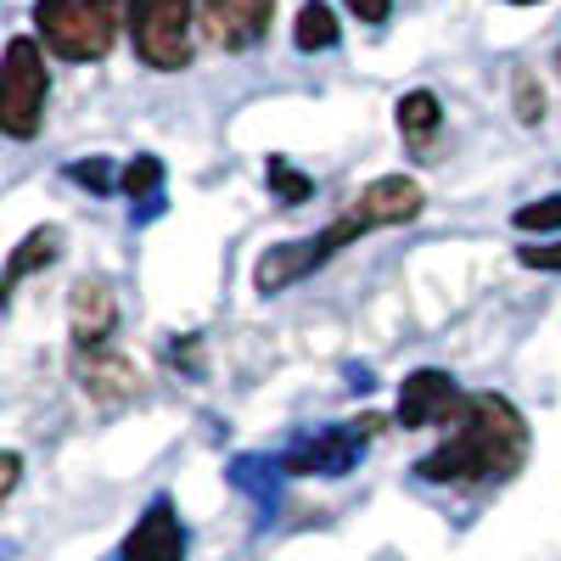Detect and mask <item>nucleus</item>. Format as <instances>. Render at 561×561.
<instances>
[{
    "label": "nucleus",
    "mask_w": 561,
    "mask_h": 561,
    "mask_svg": "<svg viewBox=\"0 0 561 561\" xmlns=\"http://www.w3.org/2000/svg\"><path fill=\"white\" fill-rule=\"evenodd\" d=\"M118 192L135 203V219H158L163 214V163L152 152H140L118 169Z\"/></svg>",
    "instance_id": "obj_12"
},
{
    "label": "nucleus",
    "mask_w": 561,
    "mask_h": 561,
    "mask_svg": "<svg viewBox=\"0 0 561 561\" xmlns=\"http://www.w3.org/2000/svg\"><path fill=\"white\" fill-rule=\"evenodd\" d=\"M460 404H466V393L455 388L449 370H415L399 388V427H449Z\"/></svg>",
    "instance_id": "obj_9"
},
{
    "label": "nucleus",
    "mask_w": 561,
    "mask_h": 561,
    "mask_svg": "<svg viewBox=\"0 0 561 561\" xmlns=\"http://www.w3.org/2000/svg\"><path fill=\"white\" fill-rule=\"evenodd\" d=\"M197 12L219 51H253L275 23V0H197Z\"/></svg>",
    "instance_id": "obj_7"
},
{
    "label": "nucleus",
    "mask_w": 561,
    "mask_h": 561,
    "mask_svg": "<svg viewBox=\"0 0 561 561\" xmlns=\"http://www.w3.org/2000/svg\"><path fill=\"white\" fill-rule=\"evenodd\" d=\"M18 472H23V460H18V455H7V460H0V500H7V494L18 489Z\"/></svg>",
    "instance_id": "obj_24"
},
{
    "label": "nucleus",
    "mask_w": 561,
    "mask_h": 561,
    "mask_svg": "<svg viewBox=\"0 0 561 561\" xmlns=\"http://www.w3.org/2000/svg\"><path fill=\"white\" fill-rule=\"evenodd\" d=\"M118 561H185V523L174 500H152L147 517H140L118 550Z\"/></svg>",
    "instance_id": "obj_11"
},
{
    "label": "nucleus",
    "mask_w": 561,
    "mask_h": 561,
    "mask_svg": "<svg viewBox=\"0 0 561 561\" xmlns=\"http://www.w3.org/2000/svg\"><path fill=\"white\" fill-rule=\"evenodd\" d=\"M421 208H427V192H421V180L410 174H382L370 180L365 192L320 230V237H304V242H280L259 259L253 270V287L270 298V293H287L298 287L304 275H314L320 264H332L343 248H354L359 237H370V230H388V225H410Z\"/></svg>",
    "instance_id": "obj_1"
},
{
    "label": "nucleus",
    "mask_w": 561,
    "mask_h": 561,
    "mask_svg": "<svg viewBox=\"0 0 561 561\" xmlns=\"http://www.w3.org/2000/svg\"><path fill=\"white\" fill-rule=\"evenodd\" d=\"M118 325V298L102 275H79L68 293V337L73 348H102Z\"/></svg>",
    "instance_id": "obj_10"
},
{
    "label": "nucleus",
    "mask_w": 561,
    "mask_h": 561,
    "mask_svg": "<svg viewBox=\"0 0 561 561\" xmlns=\"http://www.w3.org/2000/svg\"><path fill=\"white\" fill-rule=\"evenodd\" d=\"M73 382L102 410H118V404H129L140 393V370H135L129 354L102 343V348H73Z\"/></svg>",
    "instance_id": "obj_8"
},
{
    "label": "nucleus",
    "mask_w": 561,
    "mask_h": 561,
    "mask_svg": "<svg viewBox=\"0 0 561 561\" xmlns=\"http://www.w3.org/2000/svg\"><path fill=\"white\" fill-rule=\"evenodd\" d=\"M264 180L275 185V197H280V203H304V197L314 192V180H309V174H298L287 158H270V163H264Z\"/></svg>",
    "instance_id": "obj_18"
},
{
    "label": "nucleus",
    "mask_w": 561,
    "mask_h": 561,
    "mask_svg": "<svg viewBox=\"0 0 561 561\" xmlns=\"http://www.w3.org/2000/svg\"><path fill=\"white\" fill-rule=\"evenodd\" d=\"M382 433V415H359V421H343V427H320L309 438H298L287 455H280V466H287L293 478H343L354 472V466L365 460L370 438Z\"/></svg>",
    "instance_id": "obj_6"
},
{
    "label": "nucleus",
    "mask_w": 561,
    "mask_h": 561,
    "mask_svg": "<svg viewBox=\"0 0 561 561\" xmlns=\"http://www.w3.org/2000/svg\"><path fill=\"white\" fill-rule=\"evenodd\" d=\"M293 39H298V51H332L337 45V12L325 7V0H304L298 7V23H293Z\"/></svg>",
    "instance_id": "obj_16"
},
{
    "label": "nucleus",
    "mask_w": 561,
    "mask_h": 561,
    "mask_svg": "<svg viewBox=\"0 0 561 561\" xmlns=\"http://www.w3.org/2000/svg\"><path fill=\"white\" fill-rule=\"evenodd\" d=\"M34 28L62 62H102L118 45V0H34Z\"/></svg>",
    "instance_id": "obj_3"
},
{
    "label": "nucleus",
    "mask_w": 561,
    "mask_h": 561,
    "mask_svg": "<svg viewBox=\"0 0 561 561\" xmlns=\"http://www.w3.org/2000/svg\"><path fill=\"white\" fill-rule=\"evenodd\" d=\"M280 472H287V466L270 460V455H237V460H230V483H237L259 511H270L280 500Z\"/></svg>",
    "instance_id": "obj_13"
},
{
    "label": "nucleus",
    "mask_w": 561,
    "mask_h": 561,
    "mask_svg": "<svg viewBox=\"0 0 561 561\" xmlns=\"http://www.w3.org/2000/svg\"><path fill=\"white\" fill-rule=\"evenodd\" d=\"M511 225L523 230V237H561V197H539V203H523L511 214Z\"/></svg>",
    "instance_id": "obj_17"
},
{
    "label": "nucleus",
    "mask_w": 561,
    "mask_h": 561,
    "mask_svg": "<svg viewBox=\"0 0 561 561\" xmlns=\"http://www.w3.org/2000/svg\"><path fill=\"white\" fill-rule=\"evenodd\" d=\"M343 7H348L359 23H370V28H382V23L393 18V0H343Z\"/></svg>",
    "instance_id": "obj_23"
},
{
    "label": "nucleus",
    "mask_w": 561,
    "mask_h": 561,
    "mask_svg": "<svg viewBox=\"0 0 561 561\" xmlns=\"http://www.w3.org/2000/svg\"><path fill=\"white\" fill-rule=\"evenodd\" d=\"M528 460V421L500 393H466L444 444L415 460L421 483H505Z\"/></svg>",
    "instance_id": "obj_2"
},
{
    "label": "nucleus",
    "mask_w": 561,
    "mask_h": 561,
    "mask_svg": "<svg viewBox=\"0 0 561 561\" xmlns=\"http://www.w3.org/2000/svg\"><path fill=\"white\" fill-rule=\"evenodd\" d=\"M511 7H539V0H511Z\"/></svg>",
    "instance_id": "obj_25"
},
{
    "label": "nucleus",
    "mask_w": 561,
    "mask_h": 561,
    "mask_svg": "<svg viewBox=\"0 0 561 561\" xmlns=\"http://www.w3.org/2000/svg\"><path fill=\"white\" fill-rule=\"evenodd\" d=\"M45 96H51V68L34 34H18L0 62V124L12 140H28L45 118Z\"/></svg>",
    "instance_id": "obj_5"
},
{
    "label": "nucleus",
    "mask_w": 561,
    "mask_h": 561,
    "mask_svg": "<svg viewBox=\"0 0 561 561\" xmlns=\"http://www.w3.org/2000/svg\"><path fill=\"white\" fill-rule=\"evenodd\" d=\"M438 129H444V107H438V96H433V90H410V96L399 102V135L410 140L415 152H427L433 140H438Z\"/></svg>",
    "instance_id": "obj_14"
},
{
    "label": "nucleus",
    "mask_w": 561,
    "mask_h": 561,
    "mask_svg": "<svg viewBox=\"0 0 561 561\" xmlns=\"http://www.w3.org/2000/svg\"><path fill=\"white\" fill-rule=\"evenodd\" d=\"M517 118H523V124H539V118H545V96L534 90L528 73H517Z\"/></svg>",
    "instance_id": "obj_21"
},
{
    "label": "nucleus",
    "mask_w": 561,
    "mask_h": 561,
    "mask_svg": "<svg viewBox=\"0 0 561 561\" xmlns=\"http://www.w3.org/2000/svg\"><path fill=\"white\" fill-rule=\"evenodd\" d=\"M57 253H62V230H57V225L28 230V237L18 242V253H12V264H7V293L23 287V275H34V270H45V264H57Z\"/></svg>",
    "instance_id": "obj_15"
},
{
    "label": "nucleus",
    "mask_w": 561,
    "mask_h": 561,
    "mask_svg": "<svg viewBox=\"0 0 561 561\" xmlns=\"http://www.w3.org/2000/svg\"><path fill=\"white\" fill-rule=\"evenodd\" d=\"M163 359L174 365V370H185V377H203V337L192 332V337H169L163 343Z\"/></svg>",
    "instance_id": "obj_20"
},
{
    "label": "nucleus",
    "mask_w": 561,
    "mask_h": 561,
    "mask_svg": "<svg viewBox=\"0 0 561 561\" xmlns=\"http://www.w3.org/2000/svg\"><path fill=\"white\" fill-rule=\"evenodd\" d=\"M68 180L84 185V192H96V197H107L113 185H118V174H113L107 158H73V163H68Z\"/></svg>",
    "instance_id": "obj_19"
},
{
    "label": "nucleus",
    "mask_w": 561,
    "mask_h": 561,
    "mask_svg": "<svg viewBox=\"0 0 561 561\" xmlns=\"http://www.w3.org/2000/svg\"><path fill=\"white\" fill-rule=\"evenodd\" d=\"M517 259H523L528 270H561V242H528Z\"/></svg>",
    "instance_id": "obj_22"
},
{
    "label": "nucleus",
    "mask_w": 561,
    "mask_h": 561,
    "mask_svg": "<svg viewBox=\"0 0 561 561\" xmlns=\"http://www.w3.org/2000/svg\"><path fill=\"white\" fill-rule=\"evenodd\" d=\"M129 45L152 73H174L197 51V0H124Z\"/></svg>",
    "instance_id": "obj_4"
}]
</instances>
